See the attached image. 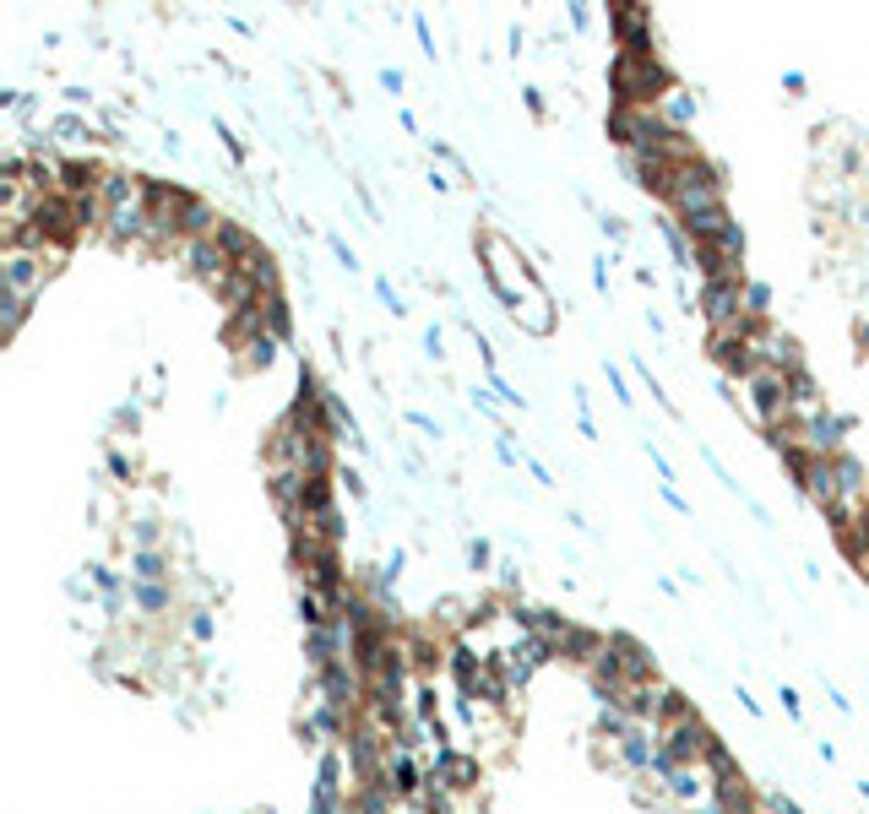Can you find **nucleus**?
I'll use <instances>...</instances> for the list:
<instances>
[{"label":"nucleus","instance_id":"obj_1","mask_svg":"<svg viewBox=\"0 0 869 814\" xmlns=\"http://www.w3.org/2000/svg\"><path fill=\"white\" fill-rule=\"evenodd\" d=\"M484 255H489V283L501 288V299L512 305L516 320L527 315V326H533V332H549V294L533 283L527 261H516L512 245H506V240H495V234H484Z\"/></svg>","mask_w":869,"mask_h":814},{"label":"nucleus","instance_id":"obj_2","mask_svg":"<svg viewBox=\"0 0 869 814\" xmlns=\"http://www.w3.org/2000/svg\"><path fill=\"white\" fill-rule=\"evenodd\" d=\"M810 489H816V500L842 527H853V521H865L869 516V495H865V472L853 467L848 457H820L810 461Z\"/></svg>","mask_w":869,"mask_h":814}]
</instances>
